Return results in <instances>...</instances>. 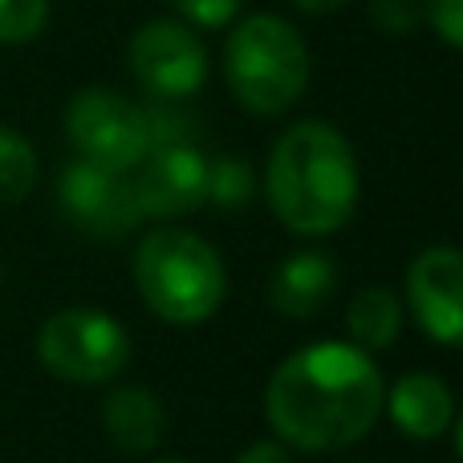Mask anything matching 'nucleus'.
Masks as SVG:
<instances>
[{
  "mask_svg": "<svg viewBox=\"0 0 463 463\" xmlns=\"http://www.w3.org/2000/svg\"><path fill=\"white\" fill-rule=\"evenodd\" d=\"M386 407L383 374L366 350L321 342L277 366L264 391L269 427L305 451H337L358 443Z\"/></svg>",
  "mask_w": 463,
  "mask_h": 463,
  "instance_id": "nucleus-1",
  "label": "nucleus"
},
{
  "mask_svg": "<svg viewBox=\"0 0 463 463\" xmlns=\"http://www.w3.org/2000/svg\"><path fill=\"white\" fill-rule=\"evenodd\" d=\"M272 216L297 236H329L358 208V159L329 122H297L277 138L264 175Z\"/></svg>",
  "mask_w": 463,
  "mask_h": 463,
  "instance_id": "nucleus-2",
  "label": "nucleus"
},
{
  "mask_svg": "<svg viewBox=\"0 0 463 463\" xmlns=\"http://www.w3.org/2000/svg\"><path fill=\"white\" fill-rule=\"evenodd\" d=\"M135 285L163 321L195 326L224 301V260L195 232L159 228L135 252Z\"/></svg>",
  "mask_w": 463,
  "mask_h": 463,
  "instance_id": "nucleus-3",
  "label": "nucleus"
},
{
  "mask_svg": "<svg viewBox=\"0 0 463 463\" xmlns=\"http://www.w3.org/2000/svg\"><path fill=\"white\" fill-rule=\"evenodd\" d=\"M224 73L244 110L285 114L309 86V45L288 21L272 13H252L232 29Z\"/></svg>",
  "mask_w": 463,
  "mask_h": 463,
  "instance_id": "nucleus-4",
  "label": "nucleus"
},
{
  "mask_svg": "<svg viewBox=\"0 0 463 463\" xmlns=\"http://www.w3.org/2000/svg\"><path fill=\"white\" fill-rule=\"evenodd\" d=\"M37 358L49 374L65 383H110L130 358V337L110 313L61 309L41 326Z\"/></svg>",
  "mask_w": 463,
  "mask_h": 463,
  "instance_id": "nucleus-5",
  "label": "nucleus"
},
{
  "mask_svg": "<svg viewBox=\"0 0 463 463\" xmlns=\"http://www.w3.org/2000/svg\"><path fill=\"white\" fill-rule=\"evenodd\" d=\"M65 135H70L78 159L102 163L114 171H135L151 146L143 106L102 86L73 94V102L65 106Z\"/></svg>",
  "mask_w": 463,
  "mask_h": 463,
  "instance_id": "nucleus-6",
  "label": "nucleus"
},
{
  "mask_svg": "<svg viewBox=\"0 0 463 463\" xmlns=\"http://www.w3.org/2000/svg\"><path fill=\"white\" fill-rule=\"evenodd\" d=\"M130 70L159 102H184L208 81V49L184 21H146L130 37Z\"/></svg>",
  "mask_w": 463,
  "mask_h": 463,
  "instance_id": "nucleus-7",
  "label": "nucleus"
},
{
  "mask_svg": "<svg viewBox=\"0 0 463 463\" xmlns=\"http://www.w3.org/2000/svg\"><path fill=\"white\" fill-rule=\"evenodd\" d=\"M135 195L143 216H187L208 203L212 192V159L195 143H167L151 146L138 159L135 175Z\"/></svg>",
  "mask_w": 463,
  "mask_h": 463,
  "instance_id": "nucleus-8",
  "label": "nucleus"
},
{
  "mask_svg": "<svg viewBox=\"0 0 463 463\" xmlns=\"http://www.w3.org/2000/svg\"><path fill=\"white\" fill-rule=\"evenodd\" d=\"M57 192H61L65 216L78 228L94 232V236H122V232H130L143 220L130 171H114L90 159H73L61 171Z\"/></svg>",
  "mask_w": 463,
  "mask_h": 463,
  "instance_id": "nucleus-9",
  "label": "nucleus"
},
{
  "mask_svg": "<svg viewBox=\"0 0 463 463\" xmlns=\"http://www.w3.org/2000/svg\"><path fill=\"white\" fill-rule=\"evenodd\" d=\"M407 301L423 334L439 345L463 350V252L427 248L407 272Z\"/></svg>",
  "mask_w": 463,
  "mask_h": 463,
  "instance_id": "nucleus-10",
  "label": "nucleus"
},
{
  "mask_svg": "<svg viewBox=\"0 0 463 463\" xmlns=\"http://www.w3.org/2000/svg\"><path fill=\"white\" fill-rule=\"evenodd\" d=\"M386 407H391L394 427L402 435H411V439H439L451 427V415H456V399H451L448 383L435 374L399 378Z\"/></svg>",
  "mask_w": 463,
  "mask_h": 463,
  "instance_id": "nucleus-11",
  "label": "nucleus"
},
{
  "mask_svg": "<svg viewBox=\"0 0 463 463\" xmlns=\"http://www.w3.org/2000/svg\"><path fill=\"white\" fill-rule=\"evenodd\" d=\"M334 293V264L321 252H297L277 269L269 285L272 309L285 317H317Z\"/></svg>",
  "mask_w": 463,
  "mask_h": 463,
  "instance_id": "nucleus-12",
  "label": "nucleus"
},
{
  "mask_svg": "<svg viewBox=\"0 0 463 463\" xmlns=\"http://www.w3.org/2000/svg\"><path fill=\"white\" fill-rule=\"evenodd\" d=\"M102 419H106V435H110L122 451H130V456L159 448L163 431H167L163 402L155 399L151 391H143V386L114 391L102 407Z\"/></svg>",
  "mask_w": 463,
  "mask_h": 463,
  "instance_id": "nucleus-13",
  "label": "nucleus"
},
{
  "mask_svg": "<svg viewBox=\"0 0 463 463\" xmlns=\"http://www.w3.org/2000/svg\"><path fill=\"white\" fill-rule=\"evenodd\" d=\"M345 326H350V337L358 350H386L394 345L402 329V305L391 288H362L350 301V313H345Z\"/></svg>",
  "mask_w": 463,
  "mask_h": 463,
  "instance_id": "nucleus-14",
  "label": "nucleus"
},
{
  "mask_svg": "<svg viewBox=\"0 0 463 463\" xmlns=\"http://www.w3.org/2000/svg\"><path fill=\"white\" fill-rule=\"evenodd\" d=\"M37 184V155L29 138L0 127V203H21Z\"/></svg>",
  "mask_w": 463,
  "mask_h": 463,
  "instance_id": "nucleus-15",
  "label": "nucleus"
},
{
  "mask_svg": "<svg viewBox=\"0 0 463 463\" xmlns=\"http://www.w3.org/2000/svg\"><path fill=\"white\" fill-rule=\"evenodd\" d=\"M256 192V179H252V167L236 155H224V159L212 163V192L208 200L220 203V208H244Z\"/></svg>",
  "mask_w": 463,
  "mask_h": 463,
  "instance_id": "nucleus-16",
  "label": "nucleus"
},
{
  "mask_svg": "<svg viewBox=\"0 0 463 463\" xmlns=\"http://www.w3.org/2000/svg\"><path fill=\"white\" fill-rule=\"evenodd\" d=\"M49 21V0H0V45L37 41Z\"/></svg>",
  "mask_w": 463,
  "mask_h": 463,
  "instance_id": "nucleus-17",
  "label": "nucleus"
},
{
  "mask_svg": "<svg viewBox=\"0 0 463 463\" xmlns=\"http://www.w3.org/2000/svg\"><path fill=\"white\" fill-rule=\"evenodd\" d=\"M187 29H228L240 16V0H171Z\"/></svg>",
  "mask_w": 463,
  "mask_h": 463,
  "instance_id": "nucleus-18",
  "label": "nucleus"
},
{
  "mask_svg": "<svg viewBox=\"0 0 463 463\" xmlns=\"http://www.w3.org/2000/svg\"><path fill=\"white\" fill-rule=\"evenodd\" d=\"M423 21L448 45L463 49V0H423Z\"/></svg>",
  "mask_w": 463,
  "mask_h": 463,
  "instance_id": "nucleus-19",
  "label": "nucleus"
},
{
  "mask_svg": "<svg viewBox=\"0 0 463 463\" xmlns=\"http://www.w3.org/2000/svg\"><path fill=\"white\" fill-rule=\"evenodd\" d=\"M370 16L383 33H411L423 21V5H411V0H374Z\"/></svg>",
  "mask_w": 463,
  "mask_h": 463,
  "instance_id": "nucleus-20",
  "label": "nucleus"
},
{
  "mask_svg": "<svg viewBox=\"0 0 463 463\" xmlns=\"http://www.w3.org/2000/svg\"><path fill=\"white\" fill-rule=\"evenodd\" d=\"M236 463H293V456L280 443H252Z\"/></svg>",
  "mask_w": 463,
  "mask_h": 463,
  "instance_id": "nucleus-21",
  "label": "nucleus"
},
{
  "mask_svg": "<svg viewBox=\"0 0 463 463\" xmlns=\"http://www.w3.org/2000/svg\"><path fill=\"white\" fill-rule=\"evenodd\" d=\"M301 13H313V16H326V13H334V8H342L345 0H293Z\"/></svg>",
  "mask_w": 463,
  "mask_h": 463,
  "instance_id": "nucleus-22",
  "label": "nucleus"
},
{
  "mask_svg": "<svg viewBox=\"0 0 463 463\" xmlns=\"http://www.w3.org/2000/svg\"><path fill=\"white\" fill-rule=\"evenodd\" d=\"M456 448H459V456H463V419H459V427H456Z\"/></svg>",
  "mask_w": 463,
  "mask_h": 463,
  "instance_id": "nucleus-23",
  "label": "nucleus"
},
{
  "mask_svg": "<svg viewBox=\"0 0 463 463\" xmlns=\"http://www.w3.org/2000/svg\"><path fill=\"white\" fill-rule=\"evenodd\" d=\"M163 463H187V459H163Z\"/></svg>",
  "mask_w": 463,
  "mask_h": 463,
  "instance_id": "nucleus-24",
  "label": "nucleus"
}]
</instances>
